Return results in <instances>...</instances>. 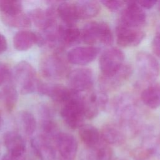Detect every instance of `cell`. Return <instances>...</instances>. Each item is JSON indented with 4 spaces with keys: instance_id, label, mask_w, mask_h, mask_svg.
<instances>
[{
    "instance_id": "cell-1",
    "label": "cell",
    "mask_w": 160,
    "mask_h": 160,
    "mask_svg": "<svg viewBox=\"0 0 160 160\" xmlns=\"http://www.w3.org/2000/svg\"><path fill=\"white\" fill-rule=\"evenodd\" d=\"M112 110L118 124L126 133L138 132L142 123V114L136 99L129 93H122L114 98Z\"/></svg>"
},
{
    "instance_id": "cell-2",
    "label": "cell",
    "mask_w": 160,
    "mask_h": 160,
    "mask_svg": "<svg viewBox=\"0 0 160 160\" xmlns=\"http://www.w3.org/2000/svg\"><path fill=\"white\" fill-rule=\"evenodd\" d=\"M81 31V40L88 46L101 44L110 46L113 42V34L109 25L104 21H90Z\"/></svg>"
},
{
    "instance_id": "cell-3",
    "label": "cell",
    "mask_w": 160,
    "mask_h": 160,
    "mask_svg": "<svg viewBox=\"0 0 160 160\" xmlns=\"http://www.w3.org/2000/svg\"><path fill=\"white\" fill-rule=\"evenodd\" d=\"M14 79L23 94H28L37 91L40 82L33 66L27 61H21L14 68Z\"/></svg>"
},
{
    "instance_id": "cell-4",
    "label": "cell",
    "mask_w": 160,
    "mask_h": 160,
    "mask_svg": "<svg viewBox=\"0 0 160 160\" xmlns=\"http://www.w3.org/2000/svg\"><path fill=\"white\" fill-rule=\"evenodd\" d=\"M81 93L73 91L72 98L63 104L61 110V116L64 122L72 129H79L84 125L86 119L80 103Z\"/></svg>"
},
{
    "instance_id": "cell-5",
    "label": "cell",
    "mask_w": 160,
    "mask_h": 160,
    "mask_svg": "<svg viewBox=\"0 0 160 160\" xmlns=\"http://www.w3.org/2000/svg\"><path fill=\"white\" fill-rule=\"evenodd\" d=\"M136 65L139 78L149 85L154 83L160 74V64L149 52H138L136 56Z\"/></svg>"
},
{
    "instance_id": "cell-6",
    "label": "cell",
    "mask_w": 160,
    "mask_h": 160,
    "mask_svg": "<svg viewBox=\"0 0 160 160\" xmlns=\"http://www.w3.org/2000/svg\"><path fill=\"white\" fill-rule=\"evenodd\" d=\"M58 52L46 56L41 61V73L48 79H61L68 76L69 73L67 61L58 54Z\"/></svg>"
},
{
    "instance_id": "cell-7",
    "label": "cell",
    "mask_w": 160,
    "mask_h": 160,
    "mask_svg": "<svg viewBox=\"0 0 160 160\" xmlns=\"http://www.w3.org/2000/svg\"><path fill=\"white\" fill-rule=\"evenodd\" d=\"M133 69L129 64L124 63L116 72L109 74H101L99 77V84L101 91L107 93L120 88L131 78Z\"/></svg>"
},
{
    "instance_id": "cell-8",
    "label": "cell",
    "mask_w": 160,
    "mask_h": 160,
    "mask_svg": "<svg viewBox=\"0 0 160 160\" xmlns=\"http://www.w3.org/2000/svg\"><path fill=\"white\" fill-rule=\"evenodd\" d=\"M69 88L78 92H86L92 90L94 75L91 69L79 68L70 71L68 76Z\"/></svg>"
},
{
    "instance_id": "cell-9",
    "label": "cell",
    "mask_w": 160,
    "mask_h": 160,
    "mask_svg": "<svg viewBox=\"0 0 160 160\" xmlns=\"http://www.w3.org/2000/svg\"><path fill=\"white\" fill-rule=\"evenodd\" d=\"M146 20V14L138 2L128 1L121 13L119 24L128 28L140 29Z\"/></svg>"
},
{
    "instance_id": "cell-10",
    "label": "cell",
    "mask_w": 160,
    "mask_h": 160,
    "mask_svg": "<svg viewBox=\"0 0 160 160\" xmlns=\"http://www.w3.org/2000/svg\"><path fill=\"white\" fill-rule=\"evenodd\" d=\"M125 54L119 48L113 47L104 51L99 61L101 74L109 75L118 71L124 64Z\"/></svg>"
},
{
    "instance_id": "cell-11",
    "label": "cell",
    "mask_w": 160,
    "mask_h": 160,
    "mask_svg": "<svg viewBox=\"0 0 160 160\" xmlns=\"http://www.w3.org/2000/svg\"><path fill=\"white\" fill-rule=\"evenodd\" d=\"M37 91L42 95L49 96L56 102L64 104L72 97L73 91L59 84H48L39 82Z\"/></svg>"
},
{
    "instance_id": "cell-12",
    "label": "cell",
    "mask_w": 160,
    "mask_h": 160,
    "mask_svg": "<svg viewBox=\"0 0 160 160\" xmlns=\"http://www.w3.org/2000/svg\"><path fill=\"white\" fill-rule=\"evenodd\" d=\"M145 33L140 29L128 28L118 24L116 28L117 43L123 48L139 45L144 39Z\"/></svg>"
},
{
    "instance_id": "cell-13",
    "label": "cell",
    "mask_w": 160,
    "mask_h": 160,
    "mask_svg": "<svg viewBox=\"0 0 160 160\" xmlns=\"http://www.w3.org/2000/svg\"><path fill=\"white\" fill-rule=\"evenodd\" d=\"M100 51L94 46H78L71 49L67 54V61L72 64L84 66L92 62Z\"/></svg>"
},
{
    "instance_id": "cell-14",
    "label": "cell",
    "mask_w": 160,
    "mask_h": 160,
    "mask_svg": "<svg viewBox=\"0 0 160 160\" xmlns=\"http://www.w3.org/2000/svg\"><path fill=\"white\" fill-rule=\"evenodd\" d=\"M57 149L64 160H74L78 151V142L70 133L59 132L54 139Z\"/></svg>"
},
{
    "instance_id": "cell-15",
    "label": "cell",
    "mask_w": 160,
    "mask_h": 160,
    "mask_svg": "<svg viewBox=\"0 0 160 160\" xmlns=\"http://www.w3.org/2000/svg\"><path fill=\"white\" fill-rule=\"evenodd\" d=\"M57 12L54 7H50L46 10L40 8L32 9L29 12V17L35 26L43 32L57 25Z\"/></svg>"
},
{
    "instance_id": "cell-16",
    "label": "cell",
    "mask_w": 160,
    "mask_h": 160,
    "mask_svg": "<svg viewBox=\"0 0 160 160\" xmlns=\"http://www.w3.org/2000/svg\"><path fill=\"white\" fill-rule=\"evenodd\" d=\"M31 144L34 154L39 160H54L56 158V151L50 141L42 135L33 138Z\"/></svg>"
},
{
    "instance_id": "cell-17",
    "label": "cell",
    "mask_w": 160,
    "mask_h": 160,
    "mask_svg": "<svg viewBox=\"0 0 160 160\" xmlns=\"http://www.w3.org/2000/svg\"><path fill=\"white\" fill-rule=\"evenodd\" d=\"M100 133L102 139L109 145H120L126 139V132L119 124L116 123L104 124Z\"/></svg>"
},
{
    "instance_id": "cell-18",
    "label": "cell",
    "mask_w": 160,
    "mask_h": 160,
    "mask_svg": "<svg viewBox=\"0 0 160 160\" xmlns=\"http://www.w3.org/2000/svg\"><path fill=\"white\" fill-rule=\"evenodd\" d=\"M112 158L111 148L102 139L94 147H86L80 155V160H112Z\"/></svg>"
},
{
    "instance_id": "cell-19",
    "label": "cell",
    "mask_w": 160,
    "mask_h": 160,
    "mask_svg": "<svg viewBox=\"0 0 160 160\" xmlns=\"http://www.w3.org/2000/svg\"><path fill=\"white\" fill-rule=\"evenodd\" d=\"M4 143L8 152L21 157L26 149V143L21 134L15 131H8L4 134Z\"/></svg>"
},
{
    "instance_id": "cell-20",
    "label": "cell",
    "mask_w": 160,
    "mask_h": 160,
    "mask_svg": "<svg viewBox=\"0 0 160 160\" xmlns=\"http://www.w3.org/2000/svg\"><path fill=\"white\" fill-rule=\"evenodd\" d=\"M59 34L62 48L76 45L81 40V31L76 26L59 25Z\"/></svg>"
},
{
    "instance_id": "cell-21",
    "label": "cell",
    "mask_w": 160,
    "mask_h": 160,
    "mask_svg": "<svg viewBox=\"0 0 160 160\" xmlns=\"http://www.w3.org/2000/svg\"><path fill=\"white\" fill-rule=\"evenodd\" d=\"M79 19H88L96 16L101 10V5L96 1L82 0L74 2Z\"/></svg>"
},
{
    "instance_id": "cell-22",
    "label": "cell",
    "mask_w": 160,
    "mask_h": 160,
    "mask_svg": "<svg viewBox=\"0 0 160 160\" xmlns=\"http://www.w3.org/2000/svg\"><path fill=\"white\" fill-rule=\"evenodd\" d=\"M141 99L151 109L160 107V82H154L144 88L141 93Z\"/></svg>"
},
{
    "instance_id": "cell-23",
    "label": "cell",
    "mask_w": 160,
    "mask_h": 160,
    "mask_svg": "<svg viewBox=\"0 0 160 160\" xmlns=\"http://www.w3.org/2000/svg\"><path fill=\"white\" fill-rule=\"evenodd\" d=\"M35 44H37L36 32L22 30L17 32L14 36L13 45L18 51H27Z\"/></svg>"
},
{
    "instance_id": "cell-24",
    "label": "cell",
    "mask_w": 160,
    "mask_h": 160,
    "mask_svg": "<svg viewBox=\"0 0 160 160\" xmlns=\"http://www.w3.org/2000/svg\"><path fill=\"white\" fill-rule=\"evenodd\" d=\"M57 14L67 26H75L79 20L74 2H61L56 9Z\"/></svg>"
},
{
    "instance_id": "cell-25",
    "label": "cell",
    "mask_w": 160,
    "mask_h": 160,
    "mask_svg": "<svg viewBox=\"0 0 160 160\" xmlns=\"http://www.w3.org/2000/svg\"><path fill=\"white\" fill-rule=\"evenodd\" d=\"M79 135L87 148L94 147L102 140L100 132L95 126L91 124H84L79 128Z\"/></svg>"
},
{
    "instance_id": "cell-26",
    "label": "cell",
    "mask_w": 160,
    "mask_h": 160,
    "mask_svg": "<svg viewBox=\"0 0 160 160\" xmlns=\"http://www.w3.org/2000/svg\"><path fill=\"white\" fill-rule=\"evenodd\" d=\"M1 19L5 24L12 28H26L31 24L29 16L22 12L13 14H1Z\"/></svg>"
},
{
    "instance_id": "cell-27",
    "label": "cell",
    "mask_w": 160,
    "mask_h": 160,
    "mask_svg": "<svg viewBox=\"0 0 160 160\" xmlns=\"http://www.w3.org/2000/svg\"><path fill=\"white\" fill-rule=\"evenodd\" d=\"M1 98L7 111L11 112L16 107L18 99V93L12 84H7L2 89Z\"/></svg>"
},
{
    "instance_id": "cell-28",
    "label": "cell",
    "mask_w": 160,
    "mask_h": 160,
    "mask_svg": "<svg viewBox=\"0 0 160 160\" xmlns=\"http://www.w3.org/2000/svg\"><path fill=\"white\" fill-rule=\"evenodd\" d=\"M19 120L24 131L28 136H31L36 129V120L34 115L28 111H22L18 115Z\"/></svg>"
},
{
    "instance_id": "cell-29",
    "label": "cell",
    "mask_w": 160,
    "mask_h": 160,
    "mask_svg": "<svg viewBox=\"0 0 160 160\" xmlns=\"http://www.w3.org/2000/svg\"><path fill=\"white\" fill-rule=\"evenodd\" d=\"M0 11L5 14L20 13L22 12V4L16 0H1Z\"/></svg>"
},
{
    "instance_id": "cell-30",
    "label": "cell",
    "mask_w": 160,
    "mask_h": 160,
    "mask_svg": "<svg viewBox=\"0 0 160 160\" xmlns=\"http://www.w3.org/2000/svg\"><path fill=\"white\" fill-rule=\"evenodd\" d=\"M102 4H103L108 9L112 12H117L119 9H121L124 6V2L121 1H109L104 0L101 1L100 2Z\"/></svg>"
},
{
    "instance_id": "cell-31",
    "label": "cell",
    "mask_w": 160,
    "mask_h": 160,
    "mask_svg": "<svg viewBox=\"0 0 160 160\" xmlns=\"http://www.w3.org/2000/svg\"><path fill=\"white\" fill-rule=\"evenodd\" d=\"M11 75L9 67L4 64H0V86L9 82Z\"/></svg>"
},
{
    "instance_id": "cell-32",
    "label": "cell",
    "mask_w": 160,
    "mask_h": 160,
    "mask_svg": "<svg viewBox=\"0 0 160 160\" xmlns=\"http://www.w3.org/2000/svg\"><path fill=\"white\" fill-rule=\"evenodd\" d=\"M151 49L154 54L160 59V36L156 35L152 40Z\"/></svg>"
},
{
    "instance_id": "cell-33",
    "label": "cell",
    "mask_w": 160,
    "mask_h": 160,
    "mask_svg": "<svg viewBox=\"0 0 160 160\" xmlns=\"http://www.w3.org/2000/svg\"><path fill=\"white\" fill-rule=\"evenodd\" d=\"M139 5L143 9H149L154 6V5L157 3L156 1H137Z\"/></svg>"
},
{
    "instance_id": "cell-34",
    "label": "cell",
    "mask_w": 160,
    "mask_h": 160,
    "mask_svg": "<svg viewBox=\"0 0 160 160\" xmlns=\"http://www.w3.org/2000/svg\"><path fill=\"white\" fill-rule=\"evenodd\" d=\"M8 48V42L6 38L0 32V54L4 52Z\"/></svg>"
},
{
    "instance_id": "cell-35",
    "label": "cell",
    "mask_w": 160,
    "mask_h": 160,
    "mask_svg": "<svg viewBox=\"0 0 160 160\" xmlns=\"http://www.w3.org/2000/svg\"><path fill=\"white\" fill-rule=\"evenodd\" d=\"M20 157L16 156L9 152H8L3 156L1 160H20Z\"/></svg>"
},
{
    "instance_id": "cell-36",
    "label": "cell",
    "mask_w": 160,
    "mask_h": 160,
    "mask_svg": "<svg viewBox=\"0 0 160 160\" xmlns=\"http://www.w3.org/2000/svg\"><path fill=\"white\" fill-rule=\"evenodd\" d=\"M156 149L158 152H160V136L158 139V144H157V147Z\"/></svg>"
},
{
    "instance_id": "cell-37",
    "label": "cell",
    "mask_w": 160,
    "mask_h": 160,
    "mask_svg": "<svg viewBox=\"0 0 160 160\" xmlns=\"http://www.w3.org/2000/svg\"><path fill=\"white\" fill-rule=\"evenodd\" d=\"M156 35L160 36V22H159V23L158 24V27H157V34H156Z\"/></svg>"
},
{
    "instance_id": "cell-38",
    "label": "cell",
    "mask_w": 160,
    "mask_h": 160,
    "mask_svg": "<svg viewBox=\"0 0 160 160\" xmlns=\"http://www.w3.org/2000/svg\"><path fill=\"white\" fill-rule=\"evenodd\" d=\"M2 118L1 115L0 114V128H1V126H2Z\"/></svg>"
},
{
    "instance_id": "cell-39",
    "label": "cell",
    "mask_w": 160,
    "mask_h": 160,
    "mask_svg": "<svg viewBox=\"0 0 160 160\" xmlns=\"http://www.w3.org/2000/svg\"><path fill=\"white\" fill-rule=\"evenodd\" d=\"M159 9H160V3H159Z\"/></svg>"
}]
</instances>
